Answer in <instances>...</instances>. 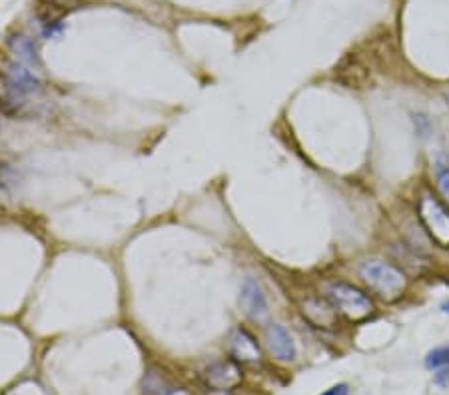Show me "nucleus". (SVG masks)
I'll use <instances>...</instances> for the list:
<instances>
[{"instance_id": "1", "label": "nucleus", "mask_w": 449, "mask_h": 395, "mask_svg": "<svg viewBox=\"0 0 449 395\" xmlns=\"http://www.w3.org/2000/svg\"><path fill=\"white\" fill-rule=\"evenodd\" d=\"M360 275L368 284L375 296H380L384 302H395L397 297L404 296L407 287L406 274L385 260H368L360 265Z\"/></svg>"}, {"instance_id": "2", "label": "nucleus", "mask_w": 449, "mask_h": 395, "mask_svg": "<svg viewBox=\"0 0 449 395\" xmlns=\"http://www.w3.org/2000/svg\"><path fill=\"white\" fill-rule=\"evenodd\" d=\"M324 290H326V297L331 302V306L338 309V314L346 316L351 321L368 318L375 309L372 297L348 282H338V280L328 282Z\"/></svg>"}, {"instance_id": "3", "label": "nucleus", "mask_w": 449, "mask_h": 395, "mask_svg": "<svg viewBox=\"0 0 449 395\" xmlns=\"http://www.w3.org/2000/svg\"><path fill=\"white\" fill-rule=\"evenodd\" d=\"M417 218L421 228L441 248H449V210L429 192H424L417 202Z\"/></svg>"}, {"instance_id": "4", "label": "nucleus", "mask_w": 449, "mask_h": 395, "mask_svg": "<svg viewBox=\"0 0 449 395\" xmlns=\"http://www.w3.org/2000/svg\"><path fill=\"white\" fill-rule=\"evenodd\" d=\"M202 379L210 391H232L241 384L244 373H241L240 363H236L234 360H224V362L212 363L204 372Z\"/></svg>"}, {"instance_id": "5", "label": "nucleus", "mask_w": 449, "mask_h": 395, "mask_svg": "<svg viewBox=\"0 0 449 395\" xmlns=\"http://www.w3.org/2000/svg\"><path fill=\"white\" fill-rule=\"evenodd\" d=\"M302 316L319 329H334L338 326V309L331 306L328 297H318V296H307L302 299L300 304Z\"/></svg>"}, {"instance_id": "6", "label": "nucleus", "mask_w": 449, "mask_h": 395, "mask_svg": "<svg viewBox=\"0 0 449 395\" xmlns=\"http://www.w3.org/2000/svg\"><path fill=\"white\" fill-rule=\"evenodd\" d=\"M232 360L240 365H258L262 362V350L252 333L246 328H236L230 338Z\"/></svg>"}, {"instance_id": "7", "label": "nucleus", "mask_w": 449, "mask_h": 395, "mask_svg": "<svg viewBox=\"0 0 449 395\" xmlns=\"http://www.w3.org/2000/svg\"><path fill=\"white\" fill-rule=\"evenodd\" d=\"M240 306L244 309V314L248 316L254 321L262 324L268 318V302H266V296L262 292V285L258 284L254 277H248L244 285H241V294H240Z\"/></svg>"}, {"instance_id": "8", "label": "nucleus", "mask_w": 449, "mask_h": 395, "mask_svg": "<svg viewBox=\"0 0 449 395\" xmlns=\"http://www.w3.org/2000/svg\"><path fill=\"white\" fill-rule=\"evenodd\" d=\"M266 343L275 360L280 362H294L296 360V343L290 331L282 324H272L266 329Z\"/></svg>"}, {"instance_id": "9", "label": "nucleus", "mask_w": 449, "mask_h": 395, "mask_svg": "<svg viewBox=\"0 0 449 395\" xmlns=\"http://www.w3.org/2000/svg\"><path fill=\"white\" fill-rule=\"evenodd\" d=\"M24 94L12 84L6 74H0V110L8 116H21L24 112Z\"/></svg>"}, {"instance_id": "10", "label": "nucleus", "mask_w": 449, "mask_h": 395, "mask_svg": "<svg viewBox=\"0 0 449 395\" xmlns=\"http://www.w3.org/2000/svg\"><path fill=\"white\" fill-rule=\"evenodd\" d=\"M8 80H11L14 86L21 90L24 96L28 94H34V92H40L42 90V82L38 78L34 76L33 72L26 68V66L18 64V62H11L6 66V72H4Z\"/></svg>"}, {"instance_id": "11", "label": "nucleus", "mask_w": 449, "mask_h": 395, "mask_svg": "<svg viewBox=\"0 0 449 395\" xmlns=\"http://www.w3.org/2000/svg\"><path fill=\"white\" fill-rule=\"evenodd\" d=\"M8 48H11V52L21 62H26V64H38L40 62V58H38V50H36V46H34L33 38H28V36H24V34H14L8 38Z\"/></svg>"}, {"instance_id": "12", "label": "nucleus", "mask_w": 449, "mask_h": 395, "mask_svg": "<svg viewBox=\"0 0 449 395\" xmlns=\"http://www.w3.org/2000/svg\"><path fill=\"white\" fill-rule=\"evenodd\" d=\"M426 365H428L429 370L449 365V345H443V348H438V350L429 351L428 357H426Z\"/></svg>"}, {"instance_id": "13", "label": "nucleus", "mask_w": 449, "mask_h": 395, "mask_svg": "<svg viewBox=\"0 0 449 395\" xmlns=\"http://www.w3.org/2000/svg\"><path fill=\"white\" fill-rule=\"evenodd\" d=\"M436 178H438V186L441 190V194L449 200V164H438Z\"/></svg>"}, {"instance_id": "14", "label": "nucleus", "mask_w": 449, "mask_h": 395, "mask_svg": "<svg viewBox=\"0 0 449 395\" xmlns=\"http://www.w3.org/2000/svg\"><path fill=\"white\" fill-rule=\"evenodd\" d=\"M14 184V172L8 164L0 162V190H8Z\"/></svg>"}, {"instance_id": "15", "label": "nucleus", "mask_w": 449, "mask_h": 395, "mask_svg": "<svg viewBox=\"0 0 449 395\" xmlns=\"http://www.w3.org/2000/svg\"><path fill=\"white\" fill-rule=\"evenodd\" d=\"M433 382L439 385V387H449V365H443L439 367V372L436 373Z\"/></svg>"}, {"instance_id": "16", "label": "nucleus", "mask_w": 449, "mask_h": 395, "mask_svg": "<svg viewBox=\"0 0 449 395\" xmlns=\"http://www.w3.org/2000/svg\"><path fill=\"white\" fill-rule=\"evenodd\" d=\"M322 395H350V387L346 384L334 385V387H329L328 391H324Z\"/></svg>"}, {"instance_id": "17", "label": "nucleus", "mask_w": 449, "mask_h": 395, "mask_svg": "<svg viewBox=\"0 0 449 395\" xmlns=\"http://www.w3.org/2000/svg\"><path fill=\"white\" fill-rule=\"evenodd\" d=\"M441 309H443V311H445V314H449V302H445V304H443V306H441Z\"/></svg>"}, {"instance_id": "18", "label": "nucleus", "mask_w": 449, "mask_h": 395, "mask_svg": "<svg viewBox=\"0 0 449 395\" xmlns=\"http://www.w3.org/2000/svg\"><path fill=\"white\" fill-rule=\"evenodd\" d=\"M445 98H448V104H449V92H448V96H445Z\"/></svg>"}]
</instances>
